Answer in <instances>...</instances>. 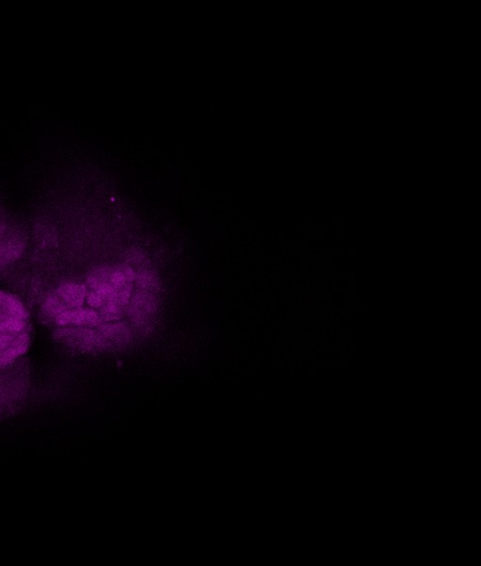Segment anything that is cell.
<instances>
[{
	"mask_svg": "<svg viewBox=\"0 0 481 566\" xmlns=\"http://www.w3.org/2000/svg\"><path fill=\"white\" fill-rule=\"evenodd\" d=\"M53 292L68 309L72 310L84 307L88 289L86 283L68 280L60 283Z\"/></svg>",
	"mask_w": 481,
	"mask_h": 566,
	"instance_id": "cell-5",
	"label": "cell"
},
{
	"mask_svg": "<svg viewBox=\"0 0 481 566\" xmlns=\"http://www.w3.org/2000/svg\"><path fill=\"white\" fill-rule=\"evenodd\" d=\"M28 312L24 303L14 295L0 289V326L5 325V321L12 318H20L28 321Z\"/></svg>",
	"mask_w": 481,
	"mask_h": 566,
	"instance_id": "cell-6",
	"label": "cell"
},
{
	"mask_svg": "<svg viewBox=\"0 0 481 566\" xmlns=\"http://www.w3.org/2000/svg\"><path fill=\"white\" fill-rule=\"evenodd\" d=\"M104 323L101 313L90 307L67 310L54 321L53 326L97 327Z\"/></svg>",
	"mask_w": 481,
	"mask_h": 566,
	"instance_id": "cell-4",
	"label": "cell"
},
{
	"mask_svg": "<svg viewBox=\"0 0 481 566\" xmlns=\"http://www.w3.org/2000/svg\"><path fill=\"white\" fill-rule=\"evenodd\" d=\"M59 344L81 353L99 354L115 350L111 341L99 327H57L53 333Z\"/></svg>",
	"mask_w": 481,
	"mask_h": 566,
	"instance_id": "cell-3",
	"label": "cell"
},
{
	"mask_svg": "<svg viewBox=\"0 0 481 566\" xmlns=\"http://www.w3.org/2000/svg\"><path fill=\"white\" fill-rule=\"evenodd\" d=\"M133 293L126 312L135 336H147L156 327L159 311L160 281L156 272L149 269L135 272Z\"/></svg>",
	"mask_w": 481,
	"mask_h": 566,
	"instance_id": "cell-2",
	"label": "cell"
},
{
	"mask_svg": "<svg viewBox=\"0 0 481 566\" xmlns=\"http://www.w3.org/2000/svg\"><path fill=\"white\" fill-rule=\"evenodd\" d=\"M135 271L126 265H103L88 274L87 303L98 310L104 323L120 320L133 294Z\"/></svg>",
	"mask_w": 481,
	"mask_h": 566,
	"instance_id": "cell-1",
	"label": "cell"
}]
</instances>
